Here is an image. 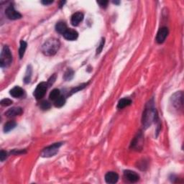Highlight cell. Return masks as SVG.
Returning a JSON list of instances; mask_svg holds the SVG:
<instances>
[{"label": "cell", "instance_id": "484cf974", "mask_svg": "<svg viewBox=\"0 0 184 184\" xmlns=\"http://www.w3.org/2000/svg\"><path fill=\"white\" fill-rule=\"evenodd\" d=\"M13 101L9 99H4L1 101V102H0L1 105L3 106V107H8V106L11 105Z\"/></svg>", "mask_w": 184, "mask_h": 184}, {"label": "cell", "instance_id": "f1b7e54d", "mask_svg": "<svg viewBox=\"0 0 184 184\" xmlns=\"http://www.w3.org/2000/svg\"><path fill=\"white\" fill-rule=\"evenodd\" d=\"M56 74H53V76H52L51 77H50V79L48 80V81L47 82V83H48L49 87H50V86L53 85V83H54L55 81H56Z\"/></svg>", "mask_w": 184, "mask_h": 184}, {"label": "cell", "instance_id": "4dcf8cb0", "mask_svg": "<svg viewBox=\"0 0 184 184\" xmlns=\"http://www.w3.org/2000/svg\"><path fill=\"white\" fill-rule=\"evenodd\" d=\"M25 152H25L24 150H15L12 152V153L15 154V155H19V154H24V153H25Z\"/></svg>", "mask_w": 184, "mask_h": 184}, {"label": "cell", "instance_id": "277c9868", "mask_svg": "<svg viewBox=\"0 0 184 184\" xmlns=\"http://www.w3.org/2000/svg\"><path fill=\"white\" fill-rule=\"evenodd\" d=\"M62 145V142H57V143H54L51 145L47 147L42 150L40 155L43 158H50L56 155L58 153V149Z\"/></svg>", "mask_w": 184, "mask_h": 184}, {"label": "cell", "instance_id": "d4e9b609", "mask_svg": "<svg viewBox=\"0 0 184 184\" xmlns=\"http://www.w3.org/2000/svg\"><path fill=\"white\" fill-rule=\"evenodd\" d=\"M87 83H83V84H81V86H79V87H76V88H74V89H73L71 91H70V94L69 95H71L74 93H76L78 91H80V90L83 89V88H85V87H87Z\"/></svg>", "mask_w": 184, "mask_h": 184}, {"label": "cell", "instance_id": "d6a6232c", "mask_svg": "<svg viewBox=\"0 0 184 184\" xmlns=\"http://www.w3.org/2000/svg\"><path fill=\"white\" fill-rule=\"evenodd\" d=\"M113 3H114V4H115V5H119V3H120V2H119L115 1V2H113Z\"/></svg>", "mask_w": 184, "mask_h": 184}, {"label": "cell", "instance_id": "5b68a950", "mask_svg": "<svg viewBox=\"0 0 184 184\" xmlns=\"http://www.w3.org/2000/svg\"><path fill=\"white\" fill-rule=\"evenodd\" d=\"M183 94L182 91L176 92V93H175L173 96H172L171 101V104L174 108L178 109V110L183 109Z\"/></svg>", "mask_w": 184, "mask_h": 184}, {"label": "cell", "instance_id": "5bb4252c", "mask_svg": "<svg viewBox=\"0 0 184 184\" xmlns=\"http://www.w3.org/2000/svg\"><path fill=\"white\" fill-rule=\"evenodd\" d=\"M9 94L14 98H20L23 97L25 94V91L19 87H15L9 91Z\"/></svg>", "mask_w": 184, "mask_h": 184}, {"label": "cell", "instance_id": "1f68e13d", "mask_svg": "<svg viewBox=\"0 0 184 184\" xmlns=\"http://www.w3.org/2000/svg\"><path fill=\"white\" fill-rule=\"evenodd\" d=\"M41 3L43 4L44 5H49L53 3V1H42L41 2Z\"/></svg>", "mask_w": 184, "mask_h": 184}, {"label": "cell", "instance_id": "7a4b0ae2", "mask_svg": "<svg viewBox=\"0 0 184 184\" xmlns=\"http://www.w3.org/2000/svg\"><path fill=\"white\" fill-rule=\"evenodd\" d=\"M60 46V43L59 40L56 38H50L44 43L41 50L45 56H53L58 51Z\"/></svg>", "mask_w": 184, "mask_h": 184}, {"label": "cell", "instance_id": "83f0119b", "mask_svg": "<svg viewBox=\"0 0 184 184\" xmlns=\"http://www.w3.org/2000/svg\"><path fill=\"white\" fill-rule=\"evenodd\" d=\"M7 158V152L5 151V150H2L1 153H0V159H1V161L4 162Z\"/></svg>", "mask_w": 184, "mask_h": 184}, {"label": "cell", "instance_id": "cb8c5ba5", "mask_svg": "<svg viewBox=\"0 0 184 184\" xmlns=\"http://www.w3.org/2000/svg\"><path fill=\"white\" fill-rule=\"evenodd\" d=\"M51 107V104H50V102H48V101H43L40 103V107L43 110H48Z\"/></svg>", "mask_w": 184, "mask_h": 184}, {"label": "cell", "instance_id": "7c38bea8", "mask_svg": "<svg viewBox=\"0 0 184 184\" xmlns=\"http://www.w3.org/2000/svg\"><path fill=\"white\" fill-rule=\"evenodd\" d=\"M119 180V175L117 173L113 171L108 172L105 175V181L107 183L114 184L117 183Z\"/></svg>", "mask_w": 184, "mask_h": 184}, {"label": "cell", "instance_id": "8fae6325", "mask_svg": "<svg viewBox=\"0 0 184 184\" xmlns=\"http://www.w3.org/2000/svg\"><path fill=\"white\" fill-rule=\"evenodd\" d=\"M23 113V110L21 107H12V108L9 109L8 110L5 112V116L11 118V117H15L17 116H19Z\"/></svg>", "mask_w": 184, "mask_h": 184}, {"label": "cell", "instance_id": "ba28073f", "mask_svg": "<svg viewBox=\"0 0 184 184\" xmlns=\"http://www.w3.org/2000/svg\"><path fill=\"white\" fill-rule=\"evenodd\" d=\"M124 178L130 183H136L140 180V175L135 171L130 170L124 171Z\"/></svg>", "mask_w": 184, "mask_h": 184}, {"label": "cell", "instance_id": "d6986e66", "mask_svg": "<svg viewBox=\"0 0 184 184\" xmlns=\"http://www.w3.org/2000/svg\"><path fill=\"white\" fill-rule=\"evenodd\" d=\"M27 43L24 40H21L20 41V46H19V58L22 59L24 56L25 50L27 49Z\"/></svg>", "mask_w": 184, "mask_h": 184}, {"label": "cell", "instance_id": "603a6c76", "mask_svg": "<svg viewBox=\"0 0 184 184\" xmlns=\"http://www.w3.org/2000/svg\"><path fill=\"white\" fill-rule=\"evenodd\" d=\"M74 76V71L71 68H69L66 71V73H64L63 76V79L66 80V81H70L71 79H73Z\"/></svg>", "mask_w": 184, "mask_h": 184}, {"label": "cell", "instance_id": "30bf717a", "mask_svg": "<svg viewBox=\"0 0 184 184\" xmlns=\"http://www.w3.org/2000/svg\"><path fill=\"white\" fill-rule=\"evenodd\" d=\"M63 36L67 40H76L78 38V37H79V33L75 30L68 28V30L63 34Z\"/></svg>", "mask_w": 184, "mask_h": 184}, {"label": "cell", "instance_id": "52a82bcc", "mask_svg": "<svg viewBox=\"0 0 184 184\" xmlns=\"http://www.w3.org/2000/svg\"><path fill=\"white\" fill-rule=\"evenodd\" d=\"M5 15L7 18L12 19V20L22 18V15L18 12L12 5H9V7H7V9H5Z\"/></svg>", "mask_w": 184, "mask_h": 184}, {"label": "cell", "instance_id": "ffe728a7", "mask_svg": "<svg viewBox=\"0 0 184 184\" xmlns=\"http://www.w3.org/2000/svg\"><path fill=\"white\" fill-rule=\"evenodd\" d=\"M65 103H66L65 97H62V96H60V97H58L56 100L54 101L55 107H58V108H60V107H62L65 104Z\"/></svg>", "mask_w": 184, "mask_h": 184}, {"label": "cell", "instance_id": "9a60e30c", "mask_svg": "<svg viewBox=\"0 0 184 184\" xmlns=\"http://www.w3.org/2000/svg\"><path fill=\"white\" fill-rule=\"evenodd\" d=\"M142 134L140 133L137 135L136 138H135L134 140L132 142V144H131V148H133V149H140V145H142Z\"/></svg>", "mask_w": 184, "mask_h": 184}, {"label": "cell", "instance_id": "8992f818", "mask_svg": "<svg viewBox=\"0 0 184 184\" xmlns=\"http://www.w3.org/2000/svg\"><path fill=\"white\" fill-rule=\"evenodd\" d=\"M48 87V84L46 82H41L39 83L34 91V94H33L35 99L37 100H40L42 98H43Z\"/></svg>", "mask_w": 184, "mask_h": 184}, {"label": "cell", "instance_id": "6da1fadb", "mask_svg": "<svg viewBox=\"0 0 184 184\" xmlns=\"http://www.w3.org/2000/svg\"><path fill=\"white\" fill-rule=\"evenodd\" d=\"M157 121H158L157 111L155 109L152 100L150 101V102L147 104L146 108L143 111L142 119V124H143L145 128L147 129L152 124V122H155Z\"/></svg>", "mask_w": 184, "mask_h": 184}, {"label": "cell", "instance_id": "9c48e42d", "mask_svg": "<svg viewBox=\"0 0 184 184\" xmlns=\"http://www.w3.org/2000/svg\"><path fill=\"white\" fill-rule=\"evenodd\" d=\"M168 35V29L166 27H162L159 29L156 35V42L159 44H162L165 40Z\"/></svg>", "mask_w": 184, "mask_h": 184}, {"label": "cell", "instance_id": "3957f363", "mask_svg": "<svg viewBox=\"0 0 184 184\" xmlns=\"http://www.w3.org/2000/svg\"><path fill=\"white\" fill-rule=\"evenodd\" d=\"M12 63V55L8 46H5L2 48L0 55V66L2 68H7Z\"/></svg>", "mask_w": 184, "mask_h": 184}, {"label": "cell", "instance_id": "ac0fdd59", "mask_svg": "<svg viewBox=\"0 0 184 184\" xmlns=\"http://www.w3.org/2000/svg\"><path fill=\"white\" fill-rule=\"evenodd\" d=\"M17 126V123L15 121H9L7 122L4 126V132H9L11 130H12L13 129L15 128V127Z\"/></svg>", "mask_w": 184, "mask_h": 184}, {"label": "cell", "instance_id": "7402d4cb", "mask_svg": "<svg viewBox=\"0 0 184 184\" xmlns=\"http://www.w3.org/2000/svg\"><path fill=\"white\" fill-rule=\"evenodd\" d=\"M32 67H31V66H28L26 73H25V76L24 78V82L25 83H30L31 80V76H32Z\"/></svg>", "mask_w": 184, "mask_h": 184}, {"label": "cell", "instance_id": "4316f807", "mask_svg": "<svg viewBox=\"0 0 184 184\" xmlns=\"http://www.w3.org/2000/svg\"><path fill=\"white\" fill-rule=\"evenodd\" d=\"M104 43H105L104 38H102V40H101L100 44H99V46H98V48L97 49V55L99 54L101 51H102L104 46Z\"/></svg>", "mask_w": 184, "mask_h": 184}, {"label": "cell", "instance_id": "4fadbf2b", "mask_svg": "<svg viewBox=\"0 0 184 184\" xmlns=\"http://www.w3.org/2000/svg\"><path fill=\"white\" fill-rule=\"evenodd\" d=\"M83 19V14L78 12L74 13L70 18V23L73 26H78L81 22Z\"/></svg>", "mask_w": 184, "mask_h": 184}, {"label": "cell", "instance_id": "2e32d148", "mask_svg": "<svg viewBox=\"0 0 184 184\" xmlns=\"http://www.w3.org/2000/svg\"><path fill=\"white\" fill-rule=\"evenodd\" d=\"M68 30L67 25L64 22H58L57 24L56 25V30L57 31L58 33L61 34L63 35L64 32Z\"/></svg>", "mask_w": 184, "mask_h": 184}, {"label": "cell", "instance_id": "44dd1931", "mask_svg": "<svg viewBox=\"0 0 184 184\" xmlns=\"http://www.w3.org/2000/svg\"><path fill=\"white\" fill-rule=\"evenodd\" d=\"M60 96V91L59 89H55L53 90V91L50 92V95H49V98H50V100L52 101H55L58 99Z\"/></svg>", "mask_w": 184, "mask_h": 184}, {"label": "cell", "instance_id": "f546056e", "mask_svg": "<svg viewBox=\"0 0 184 184\" xmlns=\"http://www.w3.org/2000/svg\"><path fill=\"white\" fill-rule=\"evenodd\" d=\"M108 1H97V4H99V6L103 8H106L107 5H108Z\"/></svg>", "mask_w": 184, "mask_h": 184}, {"label": "cell", "instance_id": "e0dca14e", "mask_svg": "<svg viewBox=\"0 0 184 184\" xmlns=\"http://www.w3.org/2000/svg\"><path fill=\"white\" fill-rule=\"evenodd\" d=\"M132 103V101L130 99H127V98H123V99H120L119 101L118 104H117V108L119 109H124L125 107L130 106Z\"/></svg>", "mask_w": 184, "mask_h": 184}]
</instances>
